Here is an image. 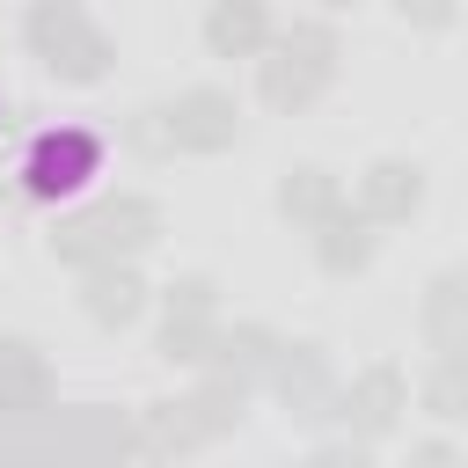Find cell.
Segmentation results:
<instances>
[{
	"mask_svg": "<svg viewBox=\"0 0 468 468\" xmlns=\"http://www.w3.org/2000/svg\"><path fill=\"white\" fill-rule=\"evenodd\" d=\"M15 176H22V190H29L37 205H73V197H88V190L102 183V139H95L88 124H44V132L22 146Z\"/></svg>",
	"mask_w": 468,
	"mask_h": 468,
	"instance_id": "cell-1",
	"label": "cell"
}]
</instances>
